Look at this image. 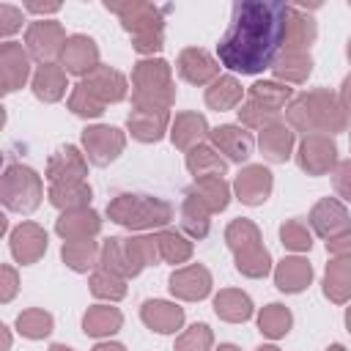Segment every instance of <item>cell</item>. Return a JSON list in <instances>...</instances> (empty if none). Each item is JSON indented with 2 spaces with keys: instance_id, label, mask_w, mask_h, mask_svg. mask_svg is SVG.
<instances>
[{
  "instance_id": "3957f363",
  "label": "cell",
  "mask_w": 351,
  "mask_h": 351,
  "mask_svg": "<svg viewBox=\"0 0 351 351\" xmlns=\"http://www.w3.org/2000/svg\"><path fill=\"white\" fill-rule=\"evenodd\" d=\"M110 14L121 19V27L132 36V47L143 58H154L165 47V14L170 8H162L156 3L145 0H126V3H104Z\"/></svg>"
},
{
  "instance_id": "e575fe53",
  "label": "cell",
  "mask_w": 351,
  "mask_h": 351,
  "mask_svg": "<svg viewBox=\"0 0 351 351\" xmlns=\"http://www.w3.org/2000/svg\"><path fill=\"white\" fill-rule=\"evenodd\" d=\"M49 203L63 214V211H74V208H90L93 200V189L88 181H60L49 186Z\"/></svg>"
},
{
  "instance_id": "8d00e7d4",
  "label": "cell",
  "mask_w": 351,
  "mask_h": 351,
  "mask_svg": "<svg viewBox=\"0 0 351 351\" xmlns=\"http://www.w3.org/2000/svg\"><path fill=\"white\" fill-rule=\"evenodd\" d=\"M99 258H101V244L93 241V239H85V241H63V247H60V261L71 271H77V274L96 271Z\"/></svg>"
},
{
  "instance_id": "4dcf8cb0",
  "label": "cell",
  "mask_w": 351,
  "mask_h": 351,
  "mask_svg": "<svg viewBox=\"0 0 351 351\" xmlns=\"http://www.w3.org/2000/svg\"><path fill=\"white\" fill-rule=\"evenodd\" d=\"M203 99H206V107H208V110L228 112V110L241 107L244 88H241V82H239L233 74H219V77L206 88Z\"/></svg>"
},
{
  "instance_id": "03108f58",
  "label": "cell",
  "mask_w": 351,
  "mask_h": 351,
  "mask_svg": "<svg viewBox=\"0 0 351 351\" xmlns=\"http://www.w3.org/2000/svg\"><path fill=\"white\" fill-rule=\"evenodd\" d=\"M346 58H348V63H351V38H348V44H346Z\"/></svg>"
},
{
  "instance_id": "7dc6e473",
  "label": "cell",
  "mask_w": 351,
  "mask_h": 351,
  "mask_svg": "<svg viewBox=\"0 0 351 351\" xmlns=\"http://www.w3.org/2000/svg\"><path fill=\"white\" fill-rule=\"evenodd\" d=\"M280 244L291 252H310L313 250V230L307 228L304 219L291 217L280 225Z\"/></svg>"
},
{
  "instance_id": "6f0895ef",
  "label": "cell",
  "mask_w": 351,
  "mask_h": 351,
  "mask_svg": "<svg viewBox=\"0 0 351 351\" xmlns=\"http://www.w3.org/2000/svg\"><path fill=\"white\" fill-rule=\"evenodd\" d=\"M90 351H126L123 343H115V340H104V343H96Z\"/></svg>"
},
{
  "instance_id": "8fae6325",
  "label": "cell",
  "mask_w": 351,
  "mask_h": 351,
  "mask_svg": "<svg viewBox=\"0 0 351 351\" xmlns=\"http://www.w3.org/2000/svg\"><path fill=\"white\" fill-rule=\"evenodd\" d=\"M307 222H310V230L315 236H321L324 241H332V239L351 230V214H348L346 203L337 197H321L310 208Z\"/></svg>"
},
{
  "instance_id": "b9f144b4",
  "label": "cell",
  "mask_w": 351,
  "mask_h": 351,
  "mask_svg": "<svg viewBox=\"0 0 351 351\" xmlns=\"http://www.w3.org/2000/svg\"><path fill=\"white\" fill-rule=\"evenodd\" d=\"M247 99H250V101H258V104H263V107H269V110H280V112H282V110L291 104L293 90H291L288 85L277 82V80H261V82L250 85Z\"/></svg>"
},
{
  "instance_id": "c3c4849f",
  "label": "cell",
  "mask_w": 351,
  "mask_h": 351,
  "mask_svg": "<svg viewBox=\"0 0 351 351\" xmlns=\"http://www.w3.org/2000/svg\"><path fill=\"white\" fill-rule=\"evenodd\" d=\"M104 101L96 99V93L90 88H85L82 82H77L69 93V110L77 115V118H99L104 112Z\"/></svg>"
},
{
  "instance_id": "d4e9b609",
  "label": "cell",
  "mask_w": 351,
  "mask_h": 351,
  "mask_svg": "<svg viewBox=\"0 0 351 351\" xmlns=\"http://www.w3.org/2000/svg\"><path fill=\"white\" fill-rule=\"evenodd\" d=\"M208 121L203 112H195V110H184V112H176L173 123H170V140L178 151H189L195 145H200L206 137H208Z\"/></svg>"
},
{
  "instance_id": "5bb4252c",
  "label": "cell",
  "mask_w": 351,
  "mask_h": 351,
  "mask_svg": "<svg viewBox=\"0 0 351 351\" xmlns=\"http://www.w3.org/2000/svg\"><path fill=\"white\" fill-rule=\"evenodd\" d=\"M47 247H49V239H47V230L38 222H19L8 233V250H11L14 261L22 263V266L38 263L44 258Z\"/></svg>"
},
{
  "instance_id": "4316f807",
  "label": "cell",
  "mask_w": 351,
  "mask_h": 351,
  "mask_svg": "<svg viewBox=\"0 0 351 351\" xmlns=\"http://www.w3.org/2000/svg\"><path fill=\"white\" fill-rule=\"evenodd\" d=\"M315 38H318V25H315V19H313L307 11H302L299 5H291L282 49H285V52H310V47L315 44Z\"/></svg>"
},
{
  "instance_id": "5b68a950",
  "label": "cell",
  "mask_w": 351,
  "mask_h": 351,
  "mask_svg": "<svg viewBox=\"0 0 351 351\" xmlns=\"http://www.w3.org/2000/svg\"><path fill=\"white\" fill-rule=\"evenodd\" d=\"M107 217L126 230H162L173 219V206L156 195L121 192L107 203Z\"/></svg>"
},
{
  "instance_id": "7bdbcfd3",
  "label": "cell",
  "mask_w": 351,
  "mask_h": 351,
  "mask_svg": "<svg viewBox=\"0 0 351 351\" xmlns=\"http://www.w3.org/2000/svg\"><path fill=\"white\" fill-rule=\"evenodd\" d=\"M52 329H55V318L41 307H27L16 315V332L27 340H44L52 335Z\"/></svg>"
},
{
  "instance_id": "6125c7cd",
  "label": "cell",
  "mask_w": 351,
  "mask_h": 351,
  "mask_svg": "<svg viewBox=\"0 0 351 351\" xmlns=\"http://www.w3.org/2000/svg\"><path fill=\"white\" fill-rule=\"evenodd\" d=\"M324 351H346V346H340V343H332V346H326Z\"/></svg>"
},
{
  "instance_id": "9c48e42d",
  "label": "cell",
  "mask_w": 351,
  "mask_h": 351,
  "mask_svg": "<svg viewBox=\"0 0 351 351\" xmlns=\"http://www.w3.org/2000/svg\"><path fill=\"white\" fill-rule=\"evenodd\" d=\"M296 165L302 173L307 176H332V170L337 167V140L332 134H307L299 140L296 148Z\"/></svg>"
},
{
  "instance_id": "d590c367",
  "label": "cell",
  "mask_w": 351,
  "mask_h": 351,
  "mask_svg": "<svg viewBox=\"0 0 351 351\" xmlns=\"http://www.w3.org/2000/svg\"><path fill=\"white\" fill-rule=\"evenodd\" d=\"M123 326V313L112 304H90L82 313V332L88 337H110Z\"/></svg>"
},
{
  "instance_id": "ab89813d",
  "label": "cell",
  "mask_w": 351,
  "mask_h": 351,
  "mask_svg": "<svg viewBox=\"0 0 351 351\" xmlns=\"http://www.w3.org/2000/svg\"><path fill=\"white\" fill-rule=\"evenodd\" d=\"M156 241H159L162 261H165V263H173V266L186 263V261L192 258V252H195L192 239H189L186 233H181V230H173V228L156 230Z\"/></svg>"
},
{
  "instance_id": "680465c9",
  "label": "cell",
  "mask_w": 351,
  "mask_h": 351,
  "mask_svg": "<svg viewBox=\"0 0 351 351\" xmlns=\"http://www.w3.org/2000/svg\"><path fill=\"white\" fill-rule=\"evenodd\" d=\"M0 332H3V351H8L11 348V332H8V326H0Z\"/></svg>"
},
{
  "instance_id": "ffe728a7",
  "label": "cell",
  "mask_w": 351,
  "mask_h": 351,
  "mask_svg": "<svg viewBox=\"0 0 351 351\" xmlns=\"http://www.w3.org/2000/svg\"><path fill=\"white\" fill-rule=\"evenodd\" d=\"M49 184H60V181H85L88 176V156L77 148V145H63L58 148L49 159H47V170H44Z\"/></svg>"
},
{
  "instance_id": "94428289",
  "label": "cell",
  "mask_w": 351,
  "mask_h": 351,
  "mask_svg": "<svg viewBox=\"0 0 351 351\" xmlns=\"http://www.w3.org/2000/svg\"><path fill=\"white\" fill-rule=\"evenodd\" d=\"M217 351H241V348H239V346H233V343H222Z\"/></svg>"
},
{
  "instance_id": "60d3db41",
  "label": "cell",
  "mask_w": 351,
  "mask_h": 351,
  "mask_svg": "<svg viewBox=\"0 0 351 351\" xmlns=\"http://www.w3.org/2000/svg\"><path fill=\"white\" fill-rule=\"evenodd\" d=\"M271 252L263 247V241L261 244H255V247H247V250H241V252H236L233 255V266H236V271L241 274V277H250V280H261V277H266L269 271H271Z\"/></svg>"
},
{
  "instance_id": "52a82bcc",
  "label": "cell",
  "mask_w": 351,
  "mask_h": 351,
  "mask_svg": "<svg viewBox=\"0 0 351 351\" xmlns=\"http://www.w3.org/2000/svg\"><path fill=\"white\" fill-rule=\"evenodd\" d=\"M41 197H44V184L33 167L19 165V162L5 167L0 178V200L8 211L30 214L41 206Z\"/></svg>"
},
{
  "instance_id": "7c38bea8",
  "label": "cell",
  "mask_w": 351,
  "mask_h": 351,
  "mask_svg": "<svg viewBox=\"0 0 351 351\" xmlns=\"http://www.w3.org/2000/svg\"><path fill=\"white\" fill-rule=\"evenodd\" d=\"M27 80H33L30 52L19 41H3L0 44V90H3V96L25 88Z\"/></svg>"
},
{
  "instance_id": "db71d44e",
  "label": "cell",
  "mask_w": 351,
  "mask_h": 351,
  "mask_svg": "<svg viewBox=\"0 0 351 351\" xmlns=\"http://www.w3.org/2000/svg\"><path fill=\"white\" fill-rule=\"evenodd\" d=\"M326 252L332 258H351V230L337 236V239H332V241H326Z\"/></svg>"
},
{
  "instance_id": "ac0fdd59",
  "label": "cell",
  "mask_w": 351,
  "mask_h": 351,
  "mask_svg": "<svg viewBox=\"0 0 351 351\" xmlns=\"http://www.w3.org/2000/svg\"><path fill=\"white\" fill-rule=\"evenodd\" d=\"M170 110H156V107H132L126 115V132L137 143H159L165 134H170Z\"/></svg>"
},
{
  "instance_id": "4fadbf2b",
  "label": "cell",
  "mask_w": 351,
  "mask_h": 351,
  "mask_svg": "<svg viewBox=\"0 0 351 351\" xmlns=\"http://www.w3.org/2000/svg\"><path fill=\"white\" fill-rule=\"evenodd\" d=\"M211 271L203 263H186L173 269V274L167 277V291L181 299V302H200L211 293Z\"/></svg>"
},
{
  "instance_id": "ba28073f",
  "label": "cell",
  "mask_w": 351,
  "mask_h": 351,
  "mask_svg": "<svg viewBox=\"0 0 351 351\" xmlns=\"http://www.w3.org/2000/svg\"><path fill=\"white\" fill-rule=\"evenodd\" d=\"M80 140H82V151H85L88 162L96 167L112 165L126 148V132H121L118 126H110V123L85 126Z\"/></svg>"
},
{
  "instance_id": "003e7915",
  "label": "cell",
  "mask_w": 351,
  "mask_h": 351,
  "mask_svg": "<svg viewBox=\"0 0 351 351\" xmlns=\"http://www.w3.org/2000/svg\"><path fill=\"white\" fill-rule=\"evenodd\" d=\"M348 145H351V143H348Z\"/></svg>"
},
{
  "instance_id": "d6986e66",
  "label": "cell",
  "mask_w": 351,
  "mask_h": 351,
  "mask_svg": "<svg viewBox=\"0 0 351 351\" xmlns=\"http://www.w3.org/2000/svg\"><path fill=\"white\" fill-rule=\"evenodd\" d=\"M58 60H60L66 74L88 77L99 66V44L85 33H74L66 38V47H63Z\"/></svg>"
},
{
  "instance_id": "6da1fadb",
  "label": "cell",
  "mask_w": 351,
  "mask_h": 351,
  "mask_svg": "<svg viewBox=\"0 0 351 351\" xmlns=\"http://www.w3.org/2000/svg\"><path fill=\"white\" fill-rule=\"evenodd\" d=\"M291 5L277 0L233 3L230 25L217 44V60L236 74H261L282 52Z\"/></svg>"
},
{
  "instance_id": "cb8c5ba5",
  "label": "cell",
  "mask_w": 351,
  "mask_h": 351,
  "mask_svg": "<svg viewBox=\"0 0 351 351\" xmlns=\"http://www.w3.org/2000/svg\"><path fill=\"white\" fill-rule=\"evenodd\" d=\"M293 145H296V132L285 121L258 132V148H261L263 159L271 165H285L293 156Z\"/></svg>"
},
{
  "instance_id": "be15d7a7",
  "label": "cell",
  "mask_w": 351,
  "mask_h": 351,
  "mask_svg": "<svg viewBox=\"0 0 351 351\" xmlns=\"http://www.w3.org/2000/svg\"><path fill=\"white\" fill-rule=\"evenodd\" d=\"M346 329L351 332V307H346Z\"/></svg>"
},
{
  "instance_id": "f907efd6",
  "label": "cell",
  "mask_w": 351,
  "mask_h": 351,
  "mask_svg": "<svg viewBox=\"0 0 351 351\" xmlns=\"http://www.w3.org/2000/svg\"><path fill=\"white\" fill-rule=\"evenodd\" d=\"M332 186L337 192V200L351 203V159L337 162V167L332 170Z\"/></svg>"
},
{
  "instance_id": "277c9868",
  "label": "cell",
  "mask_w": 351,
  "mask_h": 351,
  "mask_svg": "<svg viewBox=\"0 0 351 351\" xmlns=\"http://www.w3.org/2000/svg\"><path fill=\"white\" fill-rule=\"evenodd\" d=\"M159 261H162V252H159L156 233H151V236H129V239L110 236L101 244L99 269H107L115 277L132 280L145 266H156Z\"/></svg>"
},
{
  "instance_id": "7402d4cb",
  "label": "cell",
  "mask_w": 351,
  "mask_h": 351,
  "mask_svg": "<svg viewBox=\"0 0 351 351\" xmlns=\"http://www.w3.org/2000/svg\"><path fill=\"white\" fill-rule=\"evenodd\" d=\"M140 318L156 335H176L184 326V307L167 299H145L140 307Z\"/></svg>"
},
{
  "instance_id": "74e56055",
  "label": "cell",
  "mask_w": 351,
  "mask_h": 351,
  "mask_svg": "<svg viewBox=\"0 0 351 351\" xmlns=\"http://www.w3.org/2000/svg\"><path fill=\"white\" fill-rule=\"evenodd\" d=\"M181 230L192 241L206 239L211 230V211L200 200H195L192 195H184V203H181Z\"/></svg>"
},
{
  "instance_id": "11a10c76",
  "label": "cell",
  "mask_w": 351,
  "mask_h": 351,
  "mask_svg": "<svg viewBox=\"0 0 351 351\" xmlns=\"http://www.w3.org/2000/svg\"><path fill=\"white\" fill-rule=\"evenodd\" d=\"M25 11L47 16V14H58L60 11V3H36V0H30V3H25Z\"/></svg>"
},
{
  "instance_id": "816d5d0a",
  "label": "cell",
  "mask_w": 351,
  "mask_h": 351,
  "mask_svg": "<svg viewBox=\"0 0 351 351\" xmlns=\"http://www.w3.org/2000/svg\"><path fill=\"white\" fill-rule=\"evenodd\" d=\"M19 291V274L11 263H3L0 266V302L8 304Z\"/></svg>"
},
{
  "instance_id": "f5cc1de1",
  "label": "cell",
  "mask_w": 351,
  "mask_h": 351,
  "mask_svg": "<svg viewBox=\"0 0 351 351\" xmlns=\"http://www.w3.org/2000/svg\"><path fill=\"white\" fill-rule=\"evenodd\" d=\"M22 27V8L11 5V3H3L0 5V36H11Z\"/></svg>"
},
{
  "instance_id": "bcb514c9",
  "label": "cell",
  "mask_w": 351,
  "mask_h": 351,
  "mask_svg": "<svg viewBox=\"0 0 351 351\" xmlns=\"http://www.w3.org/2000/svg\"><path fill=\"white\" fill-rule=\"evenodd\" d=\"M236 112H239V123L244 129H255V132H263V129H269V126H274V123L282 121V112L280 110H269V107H263L258 101H250V99Z\"/></svg>"
},
{
  "instance_id": "681fc988",
  "label": "cell",
  "mask_w": 351,
  "mask_h": 351,
  "mask_svg": "<svg viewBox=\"0 0 351 351\" xmlns=\"http://www.w3.org/2000/svg\"><path fill=\"white\" fill-rule=\"evenodd\" d=\"M214 346V332L208 324H192L176 337L173 351H211Z\"/></svg>"
},
{
  "instance_id": "f35d334b",
  "label": "cell",
  "mask_w": 351,
  "mask_h": 351,
  "mask_svg": "<svg viewBox=\"0 0 351 351\" xmlns=\"http://www.w3.org/2000/svg\"><path fill=\"white\" fill-rule=\"evenodd\" d=\"M291 326H293V313L285 304L271 302V304H266V307L258 310V332L263 337L280 340V337H285L291 332Z\"/></svg>"
},
{
  "instance_id": "8992f818",
  "label": "cell",
  "mask_w": 351,
  "mask_h": 351,
  "mask_svg": "<svg viewBox=\"0 0 351 351\" xmlns=\"http://www.w3.org/2000/svg\"><path fill=\"white\" fill-rule=\"evenodd\" d=\"M176 104L173 66L165 58H140L132 69V107L170 110Z\"/></svg>"
},
{
  "instance_id": "f546056e",
  "label": "cell",
  "mask_w": 351,
  "mask_h": 351,
  "mask_svg": "<svg viewBox=\"0 0 351 351\" xmlns=\"http://www.w3.org/2000/svg\"><path fill=\"white\" fill-rule=\"evenodd\" d=\"M211 304H214L217 318H222V321H228V324H244V321H250L252 313H255L250 293H244V291H239V288H219V291L214 293V302H211Z\"/></svg>"
},
{
  "instance_id": "484cf974",
  "label": "cell",
  "mask_w": 351,
  "mask_h": 351,
  "mask_svg": "<svg viewBox=\"0 0 351 351\" xmlns=\"http://www.w3.org/2000/svg\"><path fill=\"white\" fill-rule=\"evenodd\" d=\"M66 88H69V77L60 63H38V69L33 71V80H30V90L38 101L55 104L66 96Z\"/></svg>"
},
{
  "instance_id": "e0dca14e",
  "label": "cell",
  "mask_w": 351,
  "mask_h": 351,
  "mask_svg": "<svg viewBox=\"0 0 351 351\" xmlns=\"http://www.w3.org/2000/svg\"><path fill=\"white\" fill-rule=\"evenodd\" d=\"M274 189V176L263 165H244L233 178V192L244 206H263Z\"/></svg>"
},
{
  "instance_id": "83f0119b",
  "label": "cell",
  "mask_w": 351,
  "mask_h": 351,
  "mask_svg": "<svg viewBox=\"0 0 351 351\" xmlns=\"http://www.w3.org/2000/svg\"><path fill=\"white\" fill-rule=\"evenodd\" d=\"M313 282V263L302 255H288L274 266V285L282 293H302Z\"/></svg>"
},
{
  "instance_id": "30bf717a",
  "label": "cell",
  "mask_w": 351,
  "mask_h": 351,
  "mask_svg": "<svg viewBox=\"0 0 351 351\" xmlns=\"http://www.w3.org/2000/svg\"><path fill=\"white\" fill-rule=\"evenodd\" d=\"M66 30L55 19H36L25 30V49L30 52L33 60L38 63H55L66 47Z\"/></svg>"
},
{
  "instance_id": "836d02e7",
  "label": "cell",
  "mask_w": 351,
  "mask_h": 351,
  "mask_svg": "<svg viewBox=\"0 0 351 351\" xmlns=\"http://www.w3.org/2000/svg\"><path fill=\"white\" fill-rule=\"evenodd\" d=\"M184 162H186L189 176H195V181L208 178V176H225V170H228V159L211 143H200V145L189 148Z\"/></svg>"
},
{
  "instance_id": "2e32d148",
  "label": "cell",
  "mask_w": 351,
  "mask_h": 351,
  "mask_svg": "<svg viewBox=\"0 0 351 351\" xmlns=\"http://www.w3.org/2000/svg\"><path fill=\"white\" fill-rule=\"evenodd\" d=\"M208 143L225 154L228 162H247L252 156V148H255V140H252V132L244 129L241 123H219L208 132Z\"/></svg>"
},
{
  "instance_id": "44dd1931",
  "label": "cell",
  "mask_w": 351,
  "mask_h": 351,
  "mask_svg": "<svg viewBox=\"0 0 351 351\" xmlns=\"http://www.w3.org/2000/svg\"><path fill=\"white\" fill-rule=\"evenodd\" d=\"M85 88H90L93 93H96V99H101L104 104H118V101H123L126 99V93H129V80L118 71V69H112V66H107V63H99L88 77H82L80 80Z\"/></svg>"
},
{
  "instance_id": "f1b7e54d",
  "label": "cell",
  "mask_w": 351,
  "mask_h": 351,
  "mask_svg": "<svg viewBox=\"0 0 351 351\" xmlns=\"http://www.w3.org/2000/svg\"><path fill=\"white\" fill-rule=\"evenodd\" d=\"M321 291L332 304L351 302V258H332L326 263Z\"/></svg>"
},
{
  "instance_id": "603a6c76",
  "label": "cell",
  "mask_w": 351,
  "mask_h": 351,
  "mask_svg": "<svg viewBox=\"0 0 351 351\" xmlns=\"http://www.w3.org/2000/svg\"><path fill=\"white\" fill-rule=\"evenodd\" d=\"M101 230V217L93 208H74V211H63L55 219V233L63 241H85V239H96Z\"/></svg>"
},
{
  "instance_id": "e7e4bbea",
  "label": "cell",
  "mask_w": 351,
  "mask_h": 351,
  "mask_svg": "<svg viewBox=\"0 0 351 351\" xmlns=\"http://www.w3.org/2000/svg\"><path fill=\"white\" fill-rule=\"evenodd\" d=\"M255 351H280V348H277V346H258Z\"/></svg>"
},
{
  "instance_id": "7a4b0ae2",
  "label": "cell",
  "mask_w": 351,
  "mask_h": 351,
  "mask_svg": "<svg viewBox=\"0 0 351 351\" xmlns=\"http://www.w3.org/2000/svg\"><path fill=\"white\" fill-rule=\"evenodd\" d=\"M285 123L293 132L307 134H337L351 126V110L329 88H313L291 99L285 107Z\"/></svg>"
},
{
  "instance_id": "91938a15",
  "label": "cell",
  "mask_w": 351,
  "mask_h": 351,
  "mask_svg": "<svg viewBox=\"0 0 351 351\" xmlns=\"http://www.w3.org/2000/svg\"><path fill=\"white\" fill-rule=\"evenodd\" d=\"M47 351H74V348H69V346H63V343H52Z\"/></svg>"
},
{
  "instance_id": "ee69618b",
  "label": "cell",
  "mask_w": 351,
  "mask_h": 351,
  "mask_svg": "<svg viewBox=\"0 0 351 351\" xmlns=\"http://www.w3.org/2000/svg\"><path fill=\"white\" fill-rule=\"evenodd\" d=\"M261 241H263L261 228L252 219H247V217H239V219L228 222V228H225V244H228V250L233 255L241 252V250H247V247H255Z\"/></svg>"
},
{
  "instance_id": "f6af8a7d",
  "label": "cell",
  "mask_w": 351,
  "mask_h": 351,
  "mask_svg": "<svg viewBox=\"0 0 351 351\" xmlns=\"http://www.w3.org/2000/svg\"><path fill=\"white\" fill-rule=\"evenodd\" d=\"M88 288L96 299L112 304V302H121L126 296V280L123 277H115L110 274L107 269H96L90 271V280H88Z\"/></svg>"
},
{
  "instance_id": "9a60e30c",
  "label": "cell",
  "mask_w": 351,
  "mask_h": 351,
  "mask_svg": "<svg viewBox=\"0 0 351 351\" xmlns=\"http://www.w3.org/2000/svg\"><path fill=\"white\" fill-rule=\"evenodd\" d=\"M176 69L189 85H211L219 77L222 63L203 47H184L176 58Z\"/></svg>"
},
{
  "instance_id": "1f68e13d",
  "label": "cell",
  "mask_w": 351,
  "mask_h": 351,
  "mask_svg": "<svg viewBox=\"0 0 351 351\" xmlns=\"http://www.w3.org/2000/svg\"><path fill=\"white\" fill-rule=\"evenodd\" d=\"M184 195H192L195 200H200L211 214H219L228 208L230 203V184L222 176H208V178H197L192 181V186H186Z\"/></svg>"
},
{
  "instance_id": "d6a6232c",
  "label": "cell",
  "mask_w": 351,
  "mask_h": 351,
  "mask_svg": "<svg viewBox=\"0 0 351 351\" xmlns=\"http://www.w3.org/2000/svg\"><path fill=\"white\" fill-rule=\"evenodd\" d=\"M271 74L282 85H302L313 74V58H310V52H285L282 49L271 66Z\"/></svg>"
},
{
  "instance_id": "9f6ffc18",
  "label": "cell",
  "mask_w": 351,
  "mask_h": 351,
  "mask_svg": "<svg viewBox=\"0 0 351 351\" xmlns=\"http://www.w3.org/2000/svg\"><path fill=\"white\" fill-rule=\"evenodd\" d=\"M337 96H340V101L351 110V74L343 77V82H340V93H337Z\"/></svg>"
}]
</instances>
